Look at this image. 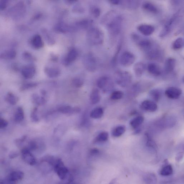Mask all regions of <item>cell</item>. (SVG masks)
Returning a JSON list of instances; mask_svg holds the SVG:
<instances>
[{
	"label": "cell",
	"instance_id": "6da1fadb",
	"mask_svg": "<svg viewBox=\"0 0 184 184\" xmlns=\"http://www.w3.org/2000/svg\"><path fill=\"white\" fill-rule=\"evenodd\" d=\"M123 17L117 14L114 11H110L103 16L101 21V24L106 26L108 32L113 36H117L122 29Z\"/></svg>",
	"mask_w": 184,
	"mask_h": 184
},
{
	"label": "cell",
	"instance_id": "7a4b0ae2",
	"mask_svg": "<svg viewBox=\"0 0 184 184\" xmlns=\"http://www.w3.org/2000/svg\"><path fill=\"white\" fill-rule=\"evenodd\" d=\"M87 37L89 43L94 46L101 45L104 41V33L97 28L92 27L88 30Z\"/></svg>",
	"mask_w": 184,
	"mask_h": 184
},
{
	"label": "cell",
	"instance_id": "3957f363",
	"mask_svg": "<svg viewBox=\"0 0 184 184\" xmlns=\"http://www.w3.org/2000/svg\"><path fill=\"white\" fill-rule=\"evenodd\" d=\"M114 78L117 84L123 87L129 86L132 80V75L130 72L125 71H118L115 73Z\"/></svg>",
	"mask_w": 184,
	"mask_h": 184
},
{
	"label": "cell",
	"instance_id": "277c9868",
	"mask_svg": "<svg viewBox=\"0 0 184 184\" xmlns=\"http://www.w3.org/2000/svg\"><path fill=\"white\" fill-rule=\"evenodd\" d=\"M180 12V11L174 14L166 23L163 29L160 32V37H164L172 31L179 17Z\"/></svg>",
	"mask_w": 184,
	"mask_h": 184
},
{
	"label": "cell",
	"instance_id": "5b68a950",
	"mask_svg": "<svg viewBox=\"0 0 184 184\" xmlns=\"http://www.w3.org/2000/svg\"><path fill=\"white\" fill-rule=\"evenodd\" d=\"M98 87L105 92H109L114 88V84L111 78L107 76H103L98 79L97 81Z\"/></svg>",
	"mask_w": 184,
	"mask_h": 184
},
{
	"label": "cell",
	"instance_id": "8992f818",
	"mask_svg": "<svg viewBox=\"0 0 184 184\" xmlns=\"http://www.w3.org/2000/svg\"><path fill=\"white\" fill-rule=\"evenodd\" d=\"M83 61L85 67L88 71L94 72L97 70V60L92 54L89 53L85 55Z\"/></svg>",
	"mask_w": 184,
	"mask_h": 184
},
{
	"label": "cell",
	"instance_id": "52a82bcc",
	"mask_svg": "<svg viewBox=\"0 0 184 184\" xmlns=\"http://www.w3.org/2000/svg\"><path fill=\"white\" fill-rule=\"evenodd\" d=\"M54 170L60 179L64 180L66 179L69 171L66 167L64 163L60 159H58L54 166Z\"/></svg>",
	"mask_w": 184,
	"mask_h": 184
},
{
	"label": "cell",
	"instance_id": "ba28073f",
	"mask_svg": "<svg viewBox=\"0 0 184 184\" xmlns=\"http://www.w3.org/2000/svg\"><path fill=\"white\" fill-rule=\"evenodd\" d=\"M24 173L21 171H13L10 174L5 180L1 181V183H17L24 177Z\"/></svg>",
	"mask_w": 184,
	"mask_h": 184
},
{
	"label": "cell",
	"instance_id": "9c48e42d",
	"mask_svg": "<svg viewBox=\"0 0 184 184\" xmlns=\"http://www.w3.org/2000/svg\"><path fill=\"white\" fill-rule=\"evenodd\" d=\"M135 60L134 55L132 53L125 51L121 55L119 61L123 66L127 67L132 65L134 62Z\"/></svg>",
	"mask_w": 184,
	"mask_h": 184
},
{
	"label": "cell",
	"instance_id": "30bf717a",
	"mask_svg": "<svg viewBox=\"0 0 184 184\" xmlns=\"http://www.w3.org/2000/svg\"><path fill=\"white\" fill-rule=\"evenodd\" d=\"M21 154L23 160L25 162L30 166H34L36 164V159L29 149L26 147L23 148L21 150Z\"/></svg>",
	"mask_w": 184,
	"mask_h": 184
},
{
	"label": "cell",
	"instance_id": "8fae6325",
	"mask_svg": "<svg viewBox=\"0 0 184 184\" xmlns=\"http://www.w3.org/2000/svg\"><path fill=\"white\" fill-rule=\"evenodd\" d=\"M140 108L143 110L149 112H154L158 109V106L152 101L145 100L140 105Z\"/></svg>",
	"mask_w": 184,
	"mask_h": 184
},
{
	"label": "cell",
	"instance_id": "7c38bea8",
	"mask_svg": "<svg viewBox=\"0 0 184 184\" xmlns=\"http://www.w3.org/2000/svg\"><path fill=\"white\" fill-rule=\"evenodd\" d=\"M165 94L170 99H176L181 96L182 94V91L179 88L170 87L166 90Z\"/></svg>",
	"mask_w": 184,
	"mask_h": 184
},
{
	"label": "cell",
	"instance_id": "4fadbf2b",
	"mask_svg": "<svg viewBox=\"0 0 184 184\" xmlns=\"http://www.w3.org/2000/svg\"><path fill=\"white\" fill-rule=\"evenodd\" d=\"M36 72V68L34 66L31 65L26 66L22 70L23 76L26 79H31L33 77Z\"/></svg>",
	"mask_w": 184,
	"mask_h": 184
},
{
	"label": "cell",
	"instance_id": "5bb4252c",
	"mask_svg": "<svg viewBox=\"0 0 184 184\" xmlns=\"http://www.w3.org/2000/svg\"><path fill=\"white\" fill-rule=\"evenodd\" d=\"M77 56L78 52L77 50L74 48L71 49L64 60V64L66 66L70 65L76 59Z\"/></svg>",
	"mask_w": 184,
	"mask_h": 184
},
{
	"label": "cell",
	"instance_id": "9a60e30c",
	"mask_svg": "<svg viewBox=\"0 0 184 184\" xmlns=\"http://www.w3.org/2000/svg\"><path fill=\"white\" fill-rule=\"evenodd\" d=\"M138 31L145 36H150L155 31V28L150 25L143 24L137 27Z\"/></svg>",
	"mask_w": 184,
	"mask_h": 184
},
{
	"label": "cell",
	"instance_id": "2e32d148",
	"mask_svg": "<svg viewBox=\"0 0 184 184\" xmlns=\"http://www.w3.org/2000/svg\"><path fill=\"white\" fill-rule=\"evenodd\" d=\"M58 111L64 114H71L79 112L80 109L78 107L72 108L69 105H64L60 107Z\"/></svg>",
	"mask_w": 184,
	"mask_h": 184
},
{
	"label": "cell",
	"instance_id": "e0dca14e",
	"mask_svg": "<svg viewBox=\"0 0 184 184\" xmlns=\"http://www.w3.org/2000/svg\"><path fill=\"white\" fill-rule=\"evenodd\" d=\"M147 69L149 72L155 76H158L162 73V70L160 67L154 63H150L147 66Z\"/></svg>",
	"mask_w": 184,
	"mask_h": 184
},
{
	"label": "cell",
	"instance_id": "ac0fdd59",
	"mask_svg": "<svg viewBox=\"0 0 184 184\" xmlns=\"http://www.w3.org/2000/svg\"><path fill=\"white\" fill-rule=\"evenodd\" d=\"M145 69V66L142 62H139L136 64L134 66L133 70L136 76L140 77L142 76Z\"/></svg>",
	"mask_w": 184,
	"mask_h": 184
},
{
	"label": "cell",
	"instance_id": "d6986e66",
	"mask_svg": "<svg viewBox=\"0 0 184 184\" xmlns=\"http://www.w3.org/2000/svg\"><path fill=\"white\" fill-rule=\"evenodd\" d=\"M93 23H94V22H93V20L85 19L81 20L80 21L77 22L76 25L80 29L89 30L92 28Z\"/></svg>",
	"mask_w": 184,
	"mask_h": 184
},
{
	"label": "cell",
	"instance_id": "ffe728a7",
	"mask_svg": "<svg viewBox=\"0 0 184 184\" xmlns=\"http://www.w3.org/2000/svg\"><path fill=\"white\" fill-rule=\"evenodd\" d=\"M176 61L173 58L170 57L167 59L165 63V70L167 73H169L173 71L176 67Z\"/></svg>",
	"mask_w": 184,
	"mask_h": 184
},
{
	"label": "cell",
	"instance_id": "44dd1931",
	"mask_svg": "<svg viewBox=\"0 0 184 184\" xmlns=\"http://www.w3.org/2000/svg\"><path fill=\"white\" fill-rule=\"evenodd\" d=\"M46 74L50 77L56 78L61 74V71L56 67H46L45 69Z\"/></svg>",
	"mask_w": 184,
	"mask_h": 184
},
{
	"label": "cell",
	"instance_id": "7402d4cb",
	"mask_svg": "<svg viewBox=\"0 0 184 184\" xmlns=\"http://www.w3.org/2000/svg\"><path fill=\"white\" fill-rule=\"evenodd\" d=\"M101 100V95L99 90L95 89L93 90L90 95V101L92 104L99 103Z\"/></svg>",
	"mask_w": 184,
	"mask_h": 184
},
{
	"label": "cell",
	"instance_id": "603a6c76",
	"mask_svg": "<svg viewBox=\"0 0 184 184\" xmlns=\"http://www.w3.org/2000/svg\"><path fill=\"white\" fill-rule=\"evenodd\" d=\"M142 7L146 11L151 13L156 14L158 12L157 7L154 4L150 2H146L144 3Z\"/></svg>",
	"mask_w": 184,
	"mask_h": 184
},
{
	"label": "cell",
	"instance_id": "cb8c5ba5",
	"mask_svg": "<svg viewBox=\"0 0 184 184\" xmlns=\"http://www.w3.org/2000/svg\"><path fill=\"white\" fill-rule=\"evenodd\" d=\"M33 46L35 49H38L41 48L44 46V42L41 36L37 34L35 35L32 40Z\"/></svg>",
	"mask_w": 184,
	"mask_h": 184
},
{
	"label": "cell",
	"instance_id": "d4e9b609",
	"mask_svg": "<svg viewBox=\"0 0 184 184\" xmlns=\"http://www.w3.org/2000/svg\"><path fill=\"white\" fill-rule=\"evenodd\" d=\"M144 120V117L142 116H139L133 118L131 121L130 124L131 127L134 129H136L142 124Z\"/></svg>",
	"mask_w": 184,
	"mask_h": 184
},
{
	"label": "cell",
	"instance_id": "484cf974",
	"mask_svg": "<svg viewBox=\"0 0 184 184\" xmlns=\"http://www.w3.org/2000/svg\"><path fill=\"white\" fill-rule=\"evenodd\" d=\"M104 114V110L102 108L98 107L95 108L91 112L90 116L93 119H98L101 118Z\"/></svg>",
	"mask_w": 184,
	"mask_h": 184
},
{
	"label": "cell",
	"instance_id": "4316f807",
	"mask_svg": "<svg viewBox=\"0 0 184 184\" xmlns=\"http://www.w3.org/2000/svg\"><path fill=\"white\" fill-rule=\"evenodd\" d=\"M32 99L34 104L38 106L44 105L46 103V100L44 97H40L36 94L32 95Z\"/></svg>",
	"mask_w": 184,
	"mask_h": 184
},
{
	"label": "cell",
	"instance_id": "83f0119b",
	"mask_svg": "<svg viewBox=\"0 0 184 184\" xmlns=\"http://www.w3.org/2000/svg\"><path fill=\"white\" fill-rule=\"evenodd\" d=\"M24 117L23 109L21 107L17 108L14 115V120L17 123H19L24 120Z\"/></svg>",
	"mask_w": 184,
	"mask_h": 184
},
{
	"label": "cell",
	"instance_id": "f1b7e54d",
	"mask_svg": "<svg viewBox=\"0 0 184 184\" xmlns=\"http://www.w3.org/2000/svg\"><path fill=\"white\" fill-rule=\"evenodd\" d=\"M125 131L126 127L125 126H118L113 130L112 135L115 137H119L123 134Z\"/></svg>",
	"mask_w": 184,
	"mask_h": 184
},
{
	"label": "cell",
	"instance_id": "f546056e",
	"mask_svg": "<svg viewBox=\"0 0 184 184\" xmlns=\"http://www.w3.org/2000/svg\"><path fill=\"white\" fill-rule=\"evenodd\" d=\"M5 99L8 103L12 105L16 104L18 100V98L11 92L8 93Z\"/></svg>",
	"mask_w": 184,
	"mask_h": 184
},
{
	"label": "cell",
	"instance_id": "4dcf8cb0",
	"mask_svg": "<svg viewBox=\"0 0 184 184\" xmlns=\"http://www.w3.org/2000/svg\"><path fill=\"white\" fill-rule=\"evenodd\" d=\"M58 159L55 158L54 156L50 155H47L42 158L41 160V162H47L52 166H54L57 162Z\"/></svg>",
	"mask_w": 184,
	"mask_h": 184
},
{
	"label": "cell",
	"instance_id": "1f68e13d",
	"mask_svg": "<svg viewBox=\"0 0 184 184\" xmlns=\"http://www.w3.org/2000/svg\"><path fill=\"white\" fill-rule=\"evenodd\" d=\"M173 173V169L172 166L168 165L164 166L160 171L161 175L167 176L172 175Z\"/></svg>",
	"mask_w": 184,
	"mask_h": 184
},
{
	"label": "cell",
	"instance_id": "d6a6232c",
	"mask_svg": "<svg viewBox=\"0 0 184 184\" xmlns=\"http://www.w3.org/2000/svg\"><path fill=\"white\" fill-rule=\"evenodd\" d=\"M150 95L152 99L155 102H158L162 97V92L158 89H153L150 92Z\"/></svg>",
	"mask_w": 184,
	"mask_h": 184
},
{
	"label": "cell",
	"instance_id": "836d02e7",
	"mask_svg": "<svg viewBox=\"0 0 184 184\" xmlns=\"http://www.w3.org/2000/svg\"><path fill=\"white\" fill-rule=\"evenodd\" d=\"M109 138V134L107 132H103L100 133L95 139V142H106Z\"/></svg>",
	"mask_w": 184,
	"mask_h": 184
},
{
	"label": "cell",
	"instance_id": "e575fe53",
	"mask_svg": "<svg viewBox=\"0 0 184 184\" xmlns=\"http://www.w3.org/2000/svg\"><path fill=\"white\" fill-rule=\"evenodd\" d=\"M16 55V52L13 50H9L1 55V58L5 59H13L15 58Z\"/></svg>",
	"mask_w": 184,
	"mask_h": 184
},
{
	"label": "cell",
	"instance_id": "d590c367",
	"mask_svg": "<svg viewBox=\"0 0 184 184\" xmlns=\"http://www.w3.org/2000/svg\"><path fill=\"white\" fill-rule=\"evenodd\" d=\"M184 46V39L182 37H179L175 40L172 45L173 49L175 50H179L182 48Z\"/></svg>",
	"mask_w": 184,
	"mask_h": 184
},
{
	"label": "cell",
	"instance_id": "8d00e7d4",
	"mask_svg": "<svg viewBox=\"0 0 184 184\" xmlns=\"http://www.w3.org/2000/svg\"><path fill=\"white\" fill-rule=\"evenodd\" d=\"M71 29V27L62 23L58 24L56 27L57 31L63 33L69 32Z\"/></svg>",
	"mask_w": 184,
	"mask_h": 184
},
{
	"label": "cell",
	"instance_id": "74e56055",
	"mask_svg": "<svg viewBox=\"0 0 184 184\" xmlns=\"http://www.w3.org/2000/svg\"><path fill=\"white\" fill-rule=\"evenodd\" d=\"M40 145L37 141L34 140L30 141L26 147L30 151H35L39 148Z\"/></svg>",
	"mask_w": 184,
	"mask_h": 184
},
{
	"label": "cell",
	"instance_id": "f35d334b",
	"mask_svg": "<svg viewBox=\"0 0 184 184\" xmlns=\"http://www.w3.org/2000/svg\"><path fill=\"white\" fill-rule=\"evenodd\" d=\"M124 96V93L121 91H116L112 93L110 98L113 100H119L122 99Z\"/></svg>",
	"mask_w": 184,
	"mask_h": 184
},
{
	"label": "cell",
	"instance_id": "ab89813d",
	"mask_svg": "<svg viewBox=\"0 0 184 184\" xmlns=\"http://www.w3.org/2000/svg\"><path fill=\"white\" fill-rule=\"evenodd\" d=\"M38 85V84L36 82L25 83V84L23 85L21 87H20V90L21 91H24L29 90L32 89V88L36 87Z\"/></svg>",
	"mask_w": 184,
	"mask_h": 184
},
{
	"label": "cell",
	"instance_id": "60d3db41",
	"mask_svg": "<svg viewBox=\"0 0 184 184\" xmlns=\"http://www.w3.org/2000/svg\"><path fill=\"white\" fill-rule=\"evenodd\" d=\"M90 13L92 16L95 18H99L101 14V10L99 7L92 6L90 9Z\"/></svg>",
	"mask_w": 184,
	"mask_h": 184
},
{
	"label": "cell",
	"instance_id": "b9f144b4",
	"mask_svg": "<svg viewBox=\"0 0 184 184\" xmlns=\"http://www.w3.org/2000/svg\"><path fill=\"white\" fill-rule=\"evenodd\" d=\"M72 83L74 87L80 88L82 87L84 84V81L80 78L76 77L72 80Z\"/></svg>",
	"mask_w": 184,
	"mask_h": 184
},
{
	"label": "cell",
	"instance_id": "7bdbcfd3",
	"mask_svg": "<svg viewBox=\"0 0 184 184\" xmlns=\"http://www.w3.org/2000/svg\"><path fill=\"white\" fill-rule=\"evenodd\" d=\"M38 109L35 107L32 110L31 115V118L32 122L37 123L39 121V119L37 114Z\"/></svg>",
	"mask_w": 184,
	"mask_h": 184
},
{
	"label": "cell",
	"instance_id": "ee69618b",
	"mask_svg": "<svg viewBox=\"0 0 184 184\" xmlns=\"http://www.w3.org/2000/svg\"><path fill=\"white\" fill-rule=\"evenodd\" d=\"M27 138L26 135H24L21 138L17 139L14 140V143L18 147H21L26 140Z\"/></svg>",
	"mask_w": 184,
	"mask_h": 184
},
{
	"label": "cell",
	"instance_id": "f6af8a7d",
	"mask_svg": "<svg viewBox=\"0 0 184 184\" xmlns=\"http://www.w3.org/2000/svg\"><path fill=\"white\" fill-rule=\"evenodd\" d=\"M125 3V5L127 6L129 8H134L138 6V2L137 1H124Z\"/></svg>",
	"mask_w": 184,
	"mask_h": 184
},
{
	"label": "cell",
	"instance_id": "bcb514c9",
	"mask_svg": "<svg viewBox=\"0 0 184 184\" xmlns=\"http://www.w3.org/2000/svg\"><path fill=\"white\" fill-rule=\"evenodd\" d=\"M24 58L27 61H31L34 60V57L32 55L28 52H24L23 55Z\"/></svg>",
	"mask_w": 184,
	"mask_h": 184
},
{
	"label": "cell",
	"instance_id": "7dc6e473",
	"mask_svg": "<svg viewBox=\"0 0 184 184\" xmlns=\"http://www.w3.org/2000/svg\"><path fill=\"white\" fill-rule=\"evenodd\" d=\"M8 123L6 120L1 118L0 120V128L1 129H4L6 128L8 125Z\"/></svg>",
	"mask_w": 184,
	"mask_h": 184
},
{
	"label": "cell",
	"instance_id": "c3c4849f",
	"mask_svg": "<svg viewBox=\"0 0 184 184\" xmlns=\"http://www.w3.org/2000/svg\"><path fill=\"white\" fill-rule=\"evenodd\" d=\"M19 155V152L16 151H13L10 153L9 157L10 159H14L18 157Z\"/></svg>",
	"mask_w": 184,
	"mask_h": 184
},
{
	"label": "cell",
	"instance_id": "681fc988",
	"mask_svg": "<svg viewBox=\"0 0 184 184\" xmlns=\"http://www.w3.org/2000/svg\"><path fill=\"white\" fill-rule=\"evenodd\" d=\"M121 48V45H119L118 47L117 52L116 53L115 56H114V58H113V63H114V64H115V63L116 62V61L117 58V55H118V54H119Z\"/></svg>",
	"mask_w": 184,
	"mask_h": 184
},
{
	"label": "cell",
	"instance_id": "f907efd6",
	"mask_svg": "<svg viewBox=\"0 0 184 184\" xmlns=\"http://www.w3.org/2000/svg\"><path fill=\"white\" fill-rule=\"evenodd\" d=\"M75 10V11L77 12L82 13L84 12V9L82 7H81L79 6H78L75 7L74 9Z\"/></svg>",
	"mask_w": 184,
	"mask_h": 184
},
{
	"label": "cell",
	"instance_id": "816d5d0a",
	"mask_svg": "<svg viewBox=\"0 0 184 184\" xmlns=\"http://www.w3.org/2000/svg\"><path fill=\"white\" fill-rule=\"evenodd\" d=\"M7 1H1V8L2 10H4L7 7Z\"/></svg>",
	"mask_w": 184,
	"mask_h": 184
},
{
	"label": "cell",
	"instance_id": "f5cc1de1",
	"mask_svg": "<svg viewBox=\"0 0 184 184\" xmlns=\"http://www.w3.org/2000/svg\"><path fill=\"white\" fill-rule=\"evenodd\" d=\"M110 3L115 5H118L121 4L122 1H117V0H112V1H109Z\"/></svg>",
	"mask_w": 184,
	"mask_h": 184
},
{
	"label": "cell",
	"instance_id": "db71d44e",
	"mask_svg": "<svg viewBox=\"0 0 184 184\" xmlns=\"http://www.w3.org/2000/svg\"><path fill=\"white\" fill-rule=\"evenodd\" d=\"M91 153L92 155H96L99 153V150L97 149H93L91 151Z\"/></svg>",
	"mask_w": 184,
	"mask_h": 184
},
{
	"label": "cell",
	"instance_id": "11a10c76",
	"mask_svg": "<svg viewBox=\"0 0 184 184\" xmlns=\"http://www.w3.org/2000/svg\"><path fill=\"white\" fill-rule=\"evenodd\" d=\"M183 153H180L178 154L176 157V160L177 161H180L181 160V159H182L183 157Z\"/></svg>",
	"mask_w": 184,
	"mask_h": 184
},
{
	"label": "cell",
	"instance_id": "9f6ffc18",
	"mask_svg": "<svg viewBox=\"0 0 184 184\" xmlns=\"http://www.w3.org/2000/svg\"><path fill=\"white\" fill-rule=\"evenodd\" d=\"M66 3L69 4H71L77 2V1H66Z\"/></svg>",
	"mask_w": 184,
	"mask_h": 184
},
{
	"label": "cell",
	"instance_id": "6f0895ef",
	"mask_svg": "<svg viewBox=\"0 0 184 184\" xmlns=\"http://www.w3.org/2000/svg\"><path fill=\"white\" fill-rule=\"evenodd\" d=\"M41 94L42 95H43L44 96H46L47 94V92L46 91H45L44 90H42L41 91Z\"/></svg>",
	"mask_w": 184,
	"mask_h": 184
}]
</instances>
